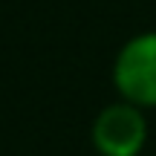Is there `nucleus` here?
<instances>
[{
    "mask_svg": "<svg viewBox=\"0 0 156 156\" xmlns=\"http://www.w3.org/2000/svg\"><path fill=\"white\" fill-rule=\"evenodd\" d=\"M113 84L124 101L142 110L156 107V32H142L119 49Z\"/></svg>",
    "mask_w": 156,
    "mask_h": 156,
    "instance_id": "1",
    "label": "nucleus"
},
{
    "mask_svg": "<svg viewBox=\"0 0 156 156\" xmlns=\"http://www.w3.org/2000/svg\"><path fill=\"white\" fill-rule=\"evenodd\" d=\"M147 142V122L142 107L116 101L93 122V145L101 156H139Z\"/></svg>",
    "mask_w": 156,
    "mask_h": 156,
    "instance_id": "2",
    "label": "nucleus"
}]
</instances>
